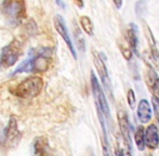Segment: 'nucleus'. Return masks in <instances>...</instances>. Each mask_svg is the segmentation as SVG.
Masks as SVG:
<instances>
[{
    "label": "nucleus",
    "mask_w": 159,
    "mask_h": 156,
    "mask_svg": "<svg viewBox=\"0 0 159 156\" xmlns=\"http://www.w3.org/2000/svg\"><path fill=\"white\" fill-rule=\"evenodd\" d=\"M51 53L52 50L50 48L32 49L30 51V57L17 66L13 75L30 72H46L52 63Z\"/></svg>",
    "instance_id": "obj_1"
},
{
    "label": "nucleus",
    "mask_w": 159,
    "mask_h": 156,
    "mask_svg": "<svg viewBox=\"0 0 159 156\" xmlns=\"http://www.w3.org/2000/svg\"><path fill=\"white\" fill-rule=\"evenodd\" d=\"M42 88H43V79L39 76H32L25 78L16 87L10 89V92L13 93L15 97L30 99L37 97L42 91Z\"/></svg>",
    "instance_id": "obj_2"
},
{
    "label": "nucleus",
    "mask_w": 159,
    "mask_h": 156,
    "mask_svg": "<svg viewBox=\"0 0 159 156\" xmlns=\"http://www.w3.org/2000/svg\"><path fill=\"white\" fill-rule=\"evenodd\" d=\"M0 11L13 23H21L27 17L25 0H3L0 4Z\"/></svg>",
    "instance_id": "obj_3"
},
{
    "label": "nucleus",
    "mask_w": 159,
    "mask_h": 156,
    "mask_svg": "<svg viewBox=\"0 0 159 156\" xmlns=\"http://www.w3.org/2000/svg\"><path fill=\"white\" fill-rule=\"evenodd\" d=\"M23 44L19 39H13L1 49L0 52V71L12 67L22 55Z\"/></svg>",
    "instance_id": "obj_4"
},
{
    "label": "nucleus",
    "mask_w": 159,
    "mask_h": 156,
    "mask_svg": "<svg viewBox=\"0 0 159 156\" xmlns=\"http://www.w3.org/2000/svg\"><path fill=\"white\" fill-rule=\"evenodd\" d=\"M91 87H92L93 97H94L95 100L98 119H100L101 125H105V119L111 118V112H109L108 103L106 101L104 92H103L102 88L100 86V82H98V78H96L95 74L93 72H91Z\"/></svg>",
    "instance_id": "obj_5"
},
{
    "label": "nucleus",
    "mask_w": 159,
    "mask_h": 156,
    "mask_svg": "<svg viewBox=\"0 0 159 156\" xmlns=\"http://www.w3.org/2000/svg\"><path fill=\"white\" fill-rule=\"evenodd\" d=\"M53 23H54V27H55V30H57V32L59 33L60 36L63 38L65 44L68 47L69 51H70L71 55H73L74 59L76 60L77 59V52H76L75 47H74V44H73V41H71L70 35H69L68 28H67L64 19L60 14H57L54 16V20H53Z\"/></svg>",
    "instance_id": "obj_6"
},
{
    "label": "nucleus",
    "mask_w": 159,
    "mask_h": 156,
    "mask_svg": "<svg viewBox=\"0 0 159 156\" xmlns=\"http://www.w3.org/2000/svg\"><path fill=\"white\" fill-rule=\"evenodd\" d=\"M2 135H3V146L7 145L10 148L20 140L21 135L17 128V122L14 117H11L9 119L8 126L2 129Z\"/></svg>",
    "instance_id": "obj_7"
},
{
    "label": "nucleus",
    "mask_w": 159,
    "mask_h": 156,
    "mask_svg": "<svg viewBox=\"0 0 159 156\" xmlns=\"http://www.w3.org/2000/svg\"><path fill=\"white\" fill-rule=\"evenodd\" d=\"M33 156H57L49 145L47 137H38L34 141Z\"/></svg>",
    "instance_id": "obj_8"
},
{
    "label": "nucleus",
    "mask_w": 159,
    "mask_h": 156,
    "mask_svg": "<svg viewBox=\"0 0 159 156\" xmlns=\"http://www.w3.org/2000/svg\"><path fill=\"white\" fill-rule=\"evenodd\" d=\"M93 63H94V66L96 67V71H98V76L101 77L102 84L104 85V87H106V89L109 92H111V80H109L108 72H107L106 65H105L104 61L102 60L100 54L93 53Z\"/></svg>",
    "instance_id": "obj_9"
},
{
    "label": "nucleus",
    "mask_w": 159,
    "mask_h": 156,
    "mask_svg": "<svg viewBox=\"0 0 159 156\" xmlns=\"http://www.w3.org/2000/svg\"><path fill=\"white\" fill-rule=\"evenodd\" d=\"M118 122H119V127H120V131H121L122 138H124L125 144L130 151L132 149V141H131V137H130V122H129V118L126 112L124 111H120L118 112Z\"/></svg>",
    "instance_id": "obj_10"
},
{
    "label": "nucleus",
    "mask_w": 159,
    "mask_h": 156,
    "mask_svg": "<svg viewBox=\"0 0 159 156\" xmlns=\"http://www.w3.org/2000/svg\"><path fill=\"white\" fill-rule=\"evenodd\" d=\"M145 146L149 150H156L159 145V131L156 125L152 124L145 129L144 132Z\"/></svg>",
    "instance_id": "obj_11"
},
{
    "label": "nucleus",
    "mask_w": 159,
    "mask_h": 156,
    "mask_svg": "<svg viewBox=\"0 0 159 156\" xmlns=\"http://www.w3.org/2000/svg\"><path fill=\"white\" fill-rule=\"evenodd\" d=\"M136 114H138V118L141 122L143 124H146V122H151L152 119V108L151 104L147 100L143 99L140 101V103L138 104V111H136Z\"/></svg>",
    "instance_id": "obj_12"
},
{
    "label": "nucleus",
    "mask_w": 159,
    "mask_h": 156,
    "mask_svg": "<svg viewBox=\"0 0 159 156\" xmlns=\"http://www.w3.org/2000/svg\"><path fill=\"white\" fill-rule=\"evenodd\" d=\"M127 41L131 48L132 52H135L138 54V46L139 39L136 34V27H134V24H130V27L127 30Z\"/></svg>",
    "instance_id": "obj_13"
},
{
    "label": "nucleus",
    "mask_w": 159,
    "mask_h": 156,
    "mask_svg": "<svg viewBox=\"0 0 159 156\" xmlns=\"http://www.w3.org/2000/svg\"><path fill=\"white\" fill-rule=\"evenodd\" d=\"M144 132L145 129L144 127L139 126L136 129L135 133H134V140H135V144L140 151H144L145 149V140H144Z\"/></svg>",
    "instance_id": "obj_14"
},
{
    "label": "nucleus",
    "mask_w": 159,
    "mask_h": 156,
    "mask_svg": "<svg viewBox=\"0 0 159 156\" xmlns=\"http://www.w3.org/2000/svg\"><path fill=\"white\" fill-rule=\"evenodd\" d=\"M79 22H80V25H81V28L84 30V32L86 33L87 35H89V36H92L94 30H93V23L90 17L87 16V15H82V16H80Z\"/></svg>",
    "instance_id": "obj_15"
},
{
    "label": "nucleus",
    "mask_w": 159,
    "mask_h": 156,
    "mask_svg": "<svg viewBox=\"0 0 159 156\" xmlns=\"http://www.w3.org/2000/svg\"><path fill=\"white\" fill-rule=\"evenodd\" d=\"M119 49H120V51H121L124 57L127 60V61H130V60L132 59V54H133V52H132V50H131V48H130L129 44H128L127 39L120 40L119 41Z\"/></svg>",
    "instance_id": "obj_16"
},
{
    "label": "nucleus",
    "mask_w": 159,
    "mask_h": 156,
    "mask_svg": "<svg viewBox=\"0 0 159 156\" xmlns=\"http://www.w3.org/2000/svg\"><path fill=\"white\" fill-rule=\"evenodd\" d=\"M127 101L128 104H129L130 108L134 110L135 108V104H136V98H135V93L132 89H129L127 93Z\"/></svg>",
    "instance_id": "obj_17"
},
{
    "label": "nucleus",
    "mask_w": 159,
    "mask_h": 156,
    "mask_svg": "<svg viewBox=\"0 0 159 156\" xmlns=\"http://www.w3.org/2000/svg\"><path fill=\"white\" fill-rule=\"evenodd\" d=\"M152 92H153V97H155L156 99L159 101V78L155 77L152 84Z\"/></svg>",
    "instance_id": "obj_18"
},
{
    "label": "nucleus",
    "mask_w": 159,
    "mask_h": 156,
    "mask_svg": "<svg viewBox=\"0 0 159 156\" xmlns=\"http://www.w3.org/2000/svg\"><path fill=\"white\" fill-rule=\"evenodd\" d=\"M102 144H103V156H111V151H109V144H108V140H107V135H103Z\"/></svg>",
    "instance_id": "obj_19"
},
{
    "label": "nucleus",
    "mask_w": 159,
    "mask_h": 156,
    "mask_svg": "<svg viewBox=\"0 0 159 156\" xmlns=\"http://www.w3.org/2000/svg\"><path fill=\"white\" fill-rule=\"evenodd\" d=\"M119 154L120 156H132L131 152H130L129 149H125V150H119Z\"/></svg>",
    "instance_id": "obj_20"
},
{
    "label": "nucleus",
    "mask_w": 159,
    "mask_h": 156,
    "mask_svg": "<svg viewBox=\"0 0 159 156\" xmlns=\"http://www.w3.org/2000/svg\"><path fill=\"white\" fill-rule=\"evenodd\" d=\"M74 2L76 3V6L78 7L79 9H82L84 7V0H74Z\"/></svg>",
    "instance_id": "obj_21"
},
{
    "label": "nucleus",
    "mask_w": 159,
    "mask_h": 156,
    "mask_svg": "<svg viewBox=\"0 0 159 156\" xmlns=\"http://www.w3.org/2000/svg\"><path fill=\"white\" fill-rule=\"evenodd\" d=\"M113 1H114V3H115L116 8H117V9H121V7H122V0H113Z\"/></svg>",
    "instance_id": "obj_22"
},
{
    "label": "nucleus",
    "mask_w": 159,
    "mask_h": 156,
    "mask_svg": "<svg viewBox=\"0 0 159 156\" xmlns=\"http://www.w3.org/2000/svg\"><path fill=\"white\" fill-rule=\"evenodd\" d=\"M55 2H57V4L59 7H61L62 9H65V7H66V4H65V2L63 0H55Z\"/></svg>",
    "instance_id": "obj_23"
},
{
    "label": "nucleus",
    "mask_w": 159,
    "mask_h": 156,
    "mask_svg": "<svg viewBox=\"0 0 159 156\" xmlns=\"http://www.w3.org/2000/svg\"><path fill=\"white\" fill-rule=\"evenodd\" d=\"M0 146H3V135H2V129H0Z\"/></svg>",
    "instance_id": "obj_24"
},
{
    "label": "nucleus",
    "mask_w": 159,
    "mask_h": 156,
    "mask_svg": "<svg viewBox=\"0 0 159 156\" xmlns=\"http://www.w3.org/2000/svg\"><path fill=\"white\" fill-rule=\"evenodd\" d=\"M147 156H152V155H147Z\"/></svg>",
    "instance_id": "obj_25"
}]
</instances>
